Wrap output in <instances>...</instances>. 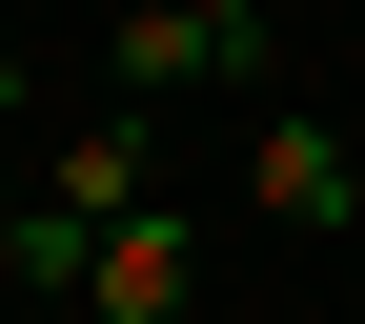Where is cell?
Returning <instances> with one entry per match:
<instances>
[{
	"mask_svg": "<svg viewBox=\"0 0 365 324\" xmlns=\"http://www.w3.org/2000/svg\"><path fill=\"white\" fill-rule=\"evenodd\" d=\"M143 182H163V102H102L61 162L21 182V223H0V284H102V244L143 223Z\"/></svg>",
	"mask_w": 365,
	"mask_h": 324,
	"instance_id": "cell-1",
	"label": "cell"
},
{
	"mask_svg": "<svg viewBox=\"0 0 365 324\" xmlns=\"http://www.w3.org/2000/svg\"><path fill=\"white\" fill-rule=\"evenodd\" d=\"M182 81H264V21H203V0H122V102H182Z\"/></svg>",
	"mask_w": 365,
	"mask_h": 324,
	"instance_id": "cell-2",
	"label": "cell"
},
{
	"mask_svg": "<svg viewBox=\"0 0 365 324\" xmlns=\"http://www.w3.org/2000/svg\"><path fill=\"white\" fill-rule=\"evenodd\" d=\"M264 223H345V142H325V122H264Z\"/></svg>",
	"mask_w": 365,
	"mask_h": 324,
	"instance_id": "cell-3",
	"label": "cell"
},
{
	"mask_svg": "<svg viewBox=\"0 0 365 324\" xmlns=\"http://www.w3.org/2000/svg\"><path fill=\"white\" fill-rule=\"evenodd\" d=\"M102 304H122V324H163V304H182V223H163V203L102 244Z\"/></svg>",
	"mask_w": 365,
	"mask_h": 324,
	"instance_id": "cell-4",
	"label": "cell"
},
{
	"mask_svg": "<svg viewBox=\"0 0 365 324\" xmlns=\"http://www.w3.org/2000/svg\"><path fill=\"white\" fill-rule=\"evenodd\" d=\"M203 21H264V0H203Z\"/></svg>",
	"mask_w": 365,
	"mask_h": 324,
	"instance_id": "cell-5",
	"label": "cell"
}]
</instances>
